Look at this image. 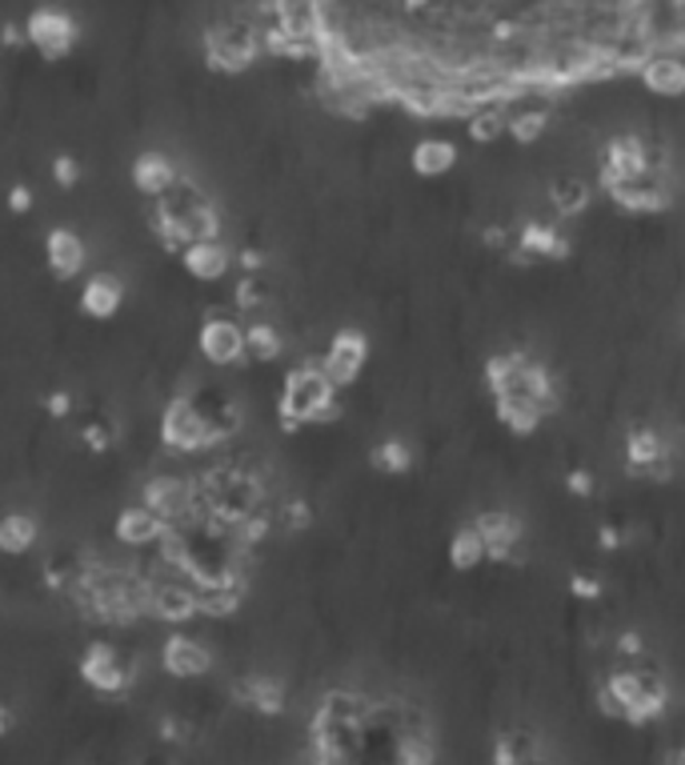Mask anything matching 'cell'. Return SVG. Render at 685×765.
Instances as JSON below:
<instances>
[{
    "label": "cell",
    "mask_w": 685,
    "mask_h": 765,
    "mask_svg": "<svg viewBox=\"0 0 685 765\" xmlns=\"http://www.w3.org/2000/svg\"><path fill=\"white\" fill-rule=\"evenodd\" d=\"M200 52L213 72H228V77L248 72L265 57V32H261L257 12H233V17L209 24L200 37Z\"/></svg>",
    "instance_id": "cell-4"
},
{
    "label": "cell",
    "mask_w": 685,
    "mask_h": 765,
    "mask_svg": "<svg viewBox=\"0 0 685 765\" xmlns=\"http://www.w3.org/2000/svg\"><path fill=\"white\" fill-rule=\"evenodd\" d=\"M169 521L157 513V509H149L145 501H133V506H125L117 513V521H112V537H117L125 549H149V546H160L165 537H169Z\"/></svg>",
    "instance_id": "cell-15"
},
{
    "label": "cell",
    "mask_w": 685,
    "mask_h": 765,
    "mask_svg": "<svg viewBox=\"0 0 685 765\" xmlns=\"http://www.w3.org/2000/svg\"><path fill=\"white\" fill-rule=\"evenodd\" d=\"M157 438H160V445L169 449V453H177V458H193V453H209V449L225 445L193 393H173V398L165 401Z\"/></svg>",
    "instance_id": "cell-5"
},
{
    "label": "cell",
    "mask_w": 685,
    "mask_h": 765,
    "mask_svg": "<svg viewBox=\"0 0 685 765\" xmlns=\"http://www.w3.org/2000/svg\"><path fill=\"white\" fill-rule=\"evenodd\" d=\"M493 757L501 765H517V762H541V734L534 726H509L497 734L493 742Z\"/></svg>",
    "instance_id": "cell-22"
},
{
    "label": "cell",
    "mask_w": 685,
    "mask_h": 765,
    "mask_svg": "<svg viewBox=\"0 0 685 765\" xmlns=\"http://www.w3.org/2000/svg\"><path fill=\"white\" fill-rule=\"evenodd\" d=\"M80 441L92 449V453H105V449H112V441H117V429L109 425V421H89V425H80Z\"/></svg>",
    "instance_id": "cell-27"
},
{
    "label": "cell",
    "mask_w": 685,
    "mask_h": 765,
    "mask_svg": "<svg viewBox=\"0 0 685 765\" xmlns=\"http://www.w3.org/2000/svg\"><path fill=\"white\" fill-rule=\"evenodd\" d=\"M32 205H37V193L29 189V185H12L9 189V213H32Z\"/></svg>",
    "instance_id": "cell-29"
},
{
    "label": "cell",
    "mask_w": 685,
    "mask_h": 765,
    "mask_svg": "<svg viewBox=\"0 0 685 765\" xmlns=\"http://www.w3.org/2000/svg\"><path fill=\"white\" fill-rule=\"evenodd\" d=\"M80 180H85V165H80L72 153L52 157V185H57V189H77Z\"/></svg>",
    "instance_id": "cell-26"
},
{
    "label": "cell",
    "mask_w": 685,
    "mask_h": 765,
    "mask_svg": "<svg viewBox=\"0 0 685 765\" xmlns=\"http://www.w3.org/2000/svg\"><path fill=\"white\" fill-rule=\"evenodd\" d=\"M489 561V546L486 537H481V529L469 521V526H461L453 537H449V566L461 569V573H469V569H481Z\"/></svg>",
    "instance_id": "cell-23"
},
{
    "label": "cell",
    "mask_w": 685,
    "mask_h": 765,
    "mask_svg": "<svg viewBox=\"0 0 685 765\" xmlns=\"http://www.w3.org/2000/svg\"><path fill=\"white\" fill-rule=\"evenodd\" d=\"M197 353L213 369H233L248 357V328L228 313H209L197 328Z\"/></svg>",
    "instance_id": "cell-10"
},
{
    "label": "cell",
    "mask_w": 685,
    "mask_h": 765,
    "mask_svg": "<svg viewBox=\"0 0 685 765\" xmlns=\"http://www.w3.org/2000/svg\"><path fill=\"white\" fill-rule=\"evenodd\" d=\"M45 268L49 277L69 285V281H80L89 273V241L80 237L77 229L69 225H57V229L45 233Z\"/></svg>",
    "instance_id": "cell-13"
},
{
    "label": "cell",
    "mask_w": 685,
    "mask_h": 765,
    "mask_svg": "<svg viewBox=\"0 0 685 765\" xmlns=\"http://www.w3.org/2000/svg\"><path fill=\"white\" fill-rule=\"evenodd\" d=\"M637 85L657 100H682L685 97V57L677 49H654L642 69H637Z\"/></svg>",
    "instance_id": "cell-16"
},
{
    "label": "cell",
    "mask_w": 685,
    "mask_h": 765,
    "mask_svg": "<svg viewBox=\"0 0 685 765\" xmlns=\"http://www.w3.org/2000/svg\"><path fill=\"white\" fill-rule=\"evenodd\" d=\"M153 233L169 253H180L200 237H221L217 200L185 173L169 193L153 200Z\"/></svg>",
    "instance_id": "cell-2"
},
{
    "label": "cell",
    "mask_w": 685,
    "mask_h": 765,
    "mask_svg": "<svg viewBox=\"0 0 685 765\" xmlns=\"http://www.w3.org/2000/svg\"><path fill=\"white\" fill-rule=\"evenodd\" d=\"M125 297H129L125 277H117L112 268H97V273H89L85 285H80L77 308H80V317L105 325V321H112L120 308H125Z\"/></svg>",
    "instance_id": "cell-14"
},
{
    "label": "cell",
    "mask_w": 685,
    "mask_h": 765,
    "mask_svg": "<svg viewBox=\"0 0 685 765\" xmlns=\"http://www.w3.org/2000/svg\"><path fill=\"white\" fill-rule=\"evenodd\" d=\"M185 177L177 165V157L165 149H140L137 157H133L129 165V180H133V189L140 193V197H149L157 200L160 193H169L177 180Z\"/></svg>",
    "instance_id": "cell-18"
},
{
    "label": "cell",
    "mask_w": 685,
    "mask_h": 765,
    "mask_svg": "<svg viewBox=\"0 0 685 765\" xmlns=\"http://www.w3.org/2000/svg\"><path fill=\"white\" fill-rule=\"evenodd\" d=\"M140 501L149 509H157L173 529L189 526L193 517H200V486L197 481L177 478V473H153V478L140 486Z\"/></svg>",
    "instance_id": "cell-9"
},
{
    "label": "cell",
    "mask_w": 685,
    "mask_h": 765,
    "mask_svg": "<svg viewBox=\"0 0 685 765\" xmlns=\"http://www.w3.org/2000/svg\"><path fill=\"white\" fill-rule=\"evenodd\" d=\"M213 666H217V657H213L209 641H200V637L177 629L160 641V669L177 681H200V677L213 674Z\"/></svg>",
    "instance_id": "cell-12"
},
{
    "label": "cell",
    "mask_w": 685,
    "mask_h": 765,
    "mask_svg": "<svg viewBox=\"0 0 685 765\" xmlns=\"http://www.w3.org/2000/svg\"><path fill=\"white\" fill-rule=\"evenodd\" d=\"M9 729H12V714H9L4 706H0V737L9 734Z\"/></svg>",
    "instance_id": "cell-31"
},
{
    "label": "cell",
    "mask_w": 685,
    "mask_h": 765,
    "mask_svg": "<svg viewBox=\"0 0 685 765\" xmlns=\"http://www.w3.org/2000/svg\"><path fill=\"white\" fill-rule=\"evenodd\" d=\"M337 393L341 389L329 381V373L321 369V357H309V361H301L297 369H288L285 381H281L277 418L285 421L288 429L325 421L337 413Z\"/></svg>",
    "instance_id": "cell-3"
},
{
    "label": "cell",
    "mask_w": 685,
    "mask_h": 765,
    "mask_svg": "<svg viewBox=\"0 0 685 765\" xmlns=\"http://www.w3.org/2000/svg\"><path fill=\"white\" fill-rule=\"evenodd\" d=\"M566 481H569V493H574V498H589V493H594V473H589V469H574Z\"/></svg>",
    "instance_id": "cell-30"
},
{
    "label": "cell",
    "mask_w": 685,
    "mask_h": 765,
    "mask_svg": "<svg viewBox=\"0 0 685 765\" xmlns=\"http://www.w3.org/2000/svg\"><path fill=\"white\" fill-rule=\"evenodd\" d=\"M369 465L378 469V473H385V478H401V473L413 469V449L401 438H381L373 445V453H369Z\"/></svg>",
    "instance_id": "cell-24"
},
{
    "label": "cell",
    "mask_w": 685,
    "mask_h": 765,
    "mask_svg": "<svg viewBox=\"0 0 685 765\" xmlns=\"http://www.w3.org/2000/svg\"><path fill=\"white\" fill-rule=\"evenodd\" d=\"M457 165H461V149H457L449 137H421V140H413V149H409V169L425 180L449 177Z\"/></svg>",
    "instance_id": "cell-20"
},
{
    "label": "cell",
    "mask_w": 685,
    "mask_h": 765,
    "mask_svg": "<svg viewBox=\"0 0 685 765\" xmlns=\"http://www.w3.org/2000/svg\"><path fill=\"white\" fill-rule=\"evenodd\" d=\"M72 409H77V401H72L69 389H52V393H45V413H49L52 421H69Z\"/></svg>",
    "instance_id": "cell-28"
},
{
    "label": "cell",
    "mask_w": 685,
    "mask_h": 765,
    "mask_svg": "<svg viewBox=\"0 0 685 765\" xmlns=\"http://www.w3.org/2000/svg\"><path fill=\"white\" fill-rule=\"evenodd\" d=\"M365 365H369V337L353 325L337 328V333L329 337L325 353H321V369H325L329 381H333L337 389L358 385L361 373H365Z\"/></svg>",
    "instance_id": "cell-11"
},
{
    "label": "cell",
    "mask_w": 685,
    "mask_h": 765,
    "mask_svg": "<svg viewBox=\"0 0 685 765\" xmlns=\"http://www.w3.org/2000/svg\"><path fill=\"white\" fill-rule=\"evenodd\" d=\"M69 597L85 609V617H92L100 626L120 629L149 617V577L117 566H100V561H89V569H85V577Z\"/></svg>",
    "instance_id": "cell-1"
},
{
    "label": "cell",
    "mask_w": 685,
    "mask_h": 765,
    "mask_svg": "<svg viewBox=\"0 0 685 765\" xmlns=\"http://www.w3.org/2000/svg\"><path fill=\"white\" fill-rule=\"evenodd\" d=\"M149 617H157L165 626H189L193 617H200L197 581L189 573H177V569L149 577Z\"/></svg>",
    "instance_id": "cell-8"
},
{
    "label": "cell",
    "mask_w": 685,
    "mask_h": 765,
    "mask_svg": "<svg viewBox=\"0 0 685 765\" xmlns=\"http://www.w3.org/2000/svg\"><path fill=\"white\" fill-rule=\"evenodd\" d=\"M473 526L481 529V537H486L489 561H509L513 549L521 546V537H526L521 517L509 513V509H481V513L473 517Z\"/></svg>",
    "instance_id": "cell-19"
},
{
    "label": "cell",
    "mask_w": 685,
    "mask_h": 765,
    "mask_svg": "<svg viewBox=\"0 0 685 765\" xmlns=\"http://www.w3.org/2000/svg\"><path fill=\"white\" fill-rule=\"evenodd\" d=\"M177 257H180V268L193 281H200V285H217V281L228 277V268L237 265V253L228 249L225 237H200L193 245H185Z\"/></svg>",
    "instance_id": "cell-17"
},
{
    "label": "cell",
    "mask_w": 685,
    "mask_h": 765,
    "mask_svg": "<svg viewBox=\"0 0 685 765\" xmlns=\"http://www.w3.org/2000/svg\"><path fill=\"white\" fill-rule=\"evenodd\" d=\"M25 40H29V49L37 52L40 60L57 65V60L77 52L80 20L72 17L69 9H60V4H37V9H29V17H25Z\"/></svg>",
    "instance_id": "cell-6"
},
{
    "label": "cell",
    "mask_w": 685,
    "mask_h": 765,
    "mask_svg": "<svg viewBox=\"0 0 685 765\" xmlns=\"http://www.w3.org/2000/svg\"><path fill=\"white\" fill-rule=\"evenodd\" d=\"M77 674L80 681L100 697H120L129 694L133 681H137V669L125 654H120L112 641H89L85 654L77 661Z\"/></svg>",
    "instance_id": "cell-7"
},
{
    "label": "cell",
    "mask_w": 685,
    "mask_h": 765,
    "mask_svg": "<svg viewBox=\"0 0 685 765\" xmlns=\"http://www.w3.org/2000/svg\"><path fill=\"white\" fill-rule=\"evenodd\" d=\"M45 526L32 509H4L0 513V553L4 557H25L40 546Z\"/></svg>",
    "instance_id": "cell-21"
},
{
    "label": "cell",
    "mask_w": 685,
    "mask_h": 765,
    "mask_svg": "<svg viewBox=\"0 0 685 765\" xmlns=\"http://www.w3.org/2000/svg\"><path fill=\"white\" fill-rule=\"evenodd\" d=\"M248 328V357L261 361V365H268V361H277L281 353H285V333H281V325H273V321H253Z\"/></svg>",
    "instance_id": "cell-25"
}]
</instances>
